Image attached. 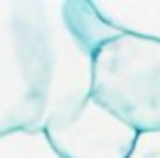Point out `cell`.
I'll return each mask as SVG.
<instances>
[{
	"label": "cell",
	"instance_id": "cell-1",
	"mask_svg": "<svg viewBox=\"0 0 160 158\" xmlns=\"http://www.w3.org/2000/svg\"><path fill=\"white\" fill-rule=\"evenodd\" d=\"M93 56L65 0H0V134L45 130L91 97Z\"/></svg>",
	"mask_w": 160,
	"mask_h": 158
},
{
	"label": "cell",
	"instance_id": "cell-2",
	"mask_svg": "<svg viewBox=\"0 0 160 158\" xmlns=\"http://www.w3.org/2000/svg\"><path fill=\"white\" fill-rule=\"evenodd\" d=\"M91 97L136 132L160 130V43L128 34L93 56Z\"/></svg>",
	"mask_w": 160,
	"mask_h": 158
},
{
	"label": "cell",
	"instance_id": "cell-3",
	"mask_svg": "<svg viewBox=\"0 0 160 158\" xmlns=\"http://www.w3.org/2000/svg\"><path fill=\"white\" fill-rule=\"evenodd\" d=\"M62 158H128L138 132L93 97L45 128Z\"/></svg>",
	"mask_w": 160,
	"mask_h": 158
},
{
	"label": "cell",
	"instance_id": "cell-4",
	"mask_svg": "<svg viewBox=\"0 0 160 158\" xmlns=\"http://www.w3.org/2000/svg\"><path fill=\"white\" fill-rule=\"evenodd\" d=\"M99 17L119 34L160 43V0H89Z\"/></svg>",
	"mask_w": 160,
	"mask_h": 158
},
{
	"label": "cell",
	"instance_id": "cell-5",
	"mask_svg": "<svg viewBox=\"0 0 160 158\" xmlns=\"http://www.w3.org/2000/svg\"><path fill=\"white\" fill-rule=\"evenodd\" d=\"M0 158H62L45 130L17 128L0 134Z\"/></svg>",
	"mask_w": 160,
	"mask_h": 158
},
{
	"label": "cell",
	"instance_id": "cell-6",
	"mask_svg": "<svg viewBox=\"0 0 160 158\" xmlns=\"http://www.w3.org/2000/svg\"><path fill=\"white\" fill-rule=\"evenodd\" d=\"M128 158H160V130L138 132Z\"/></svg>",
	"mask_w": 160,
	"mask_h": 158
}]
</instances>
